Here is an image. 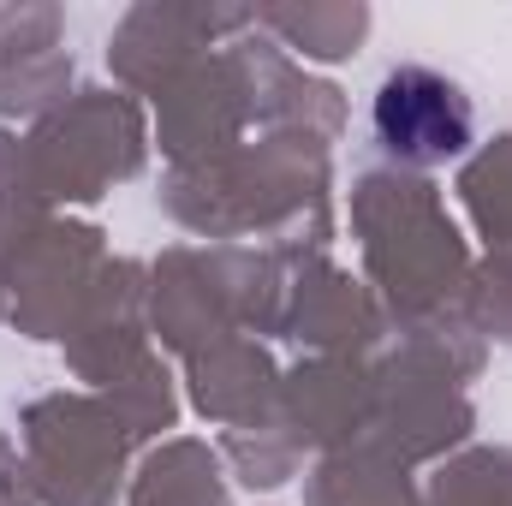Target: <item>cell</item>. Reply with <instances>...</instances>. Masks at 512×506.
I'll return each mask as SVG.
<instances>
[{"label": "cell", "instance_id": "obj_1", "mask_svg": "<svg viewBox=\"0 0 512 506\" xmlns=\"http://www.w3.org/2000/svg\"><path fill=\"white\" fill-rule=\"evenodd\" d=\"M376 137L393 161L405 167H441L453 155L471 149V131H477V114H471V96L429 72V66H399L387 72L382 90H376Z\"/></svg>", "mask_w": 512, "mask_h": 506}]
</instances>
